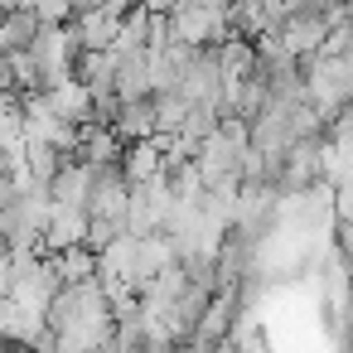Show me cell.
<instances>
[{
  "instance_id": "obj_1",
  "label": "cell",
  "mask_w": 353,
  "mask_h": 353,
  "mask_svg": "<svg viewBox=\"0 0 353 353\" xmlns=\"http://www.w3.org/2000/svg\"><path fill=\"white\" fill-rule=\"evenodd\" d=\"M170 34L184 49H218L232 39V10L208 0V6H170Z\"/></svg>"
},
{
  "instance_id": "obj_5",
  "label": "cell",
  "mask_w": 353,
  "mask_h": 353,
  "mask_svg": "<svg viewBox=\"0 0 353 353\" xmlns=\"http://www.w3.org/2000/svg\"><path fill=\"white\" fill-rule=\"evenodd\" d=\"M174 353H199V348H189V343H184V348H174Z\"/></svg>"
},
{
  "instance_id": "obj_4",
  "label": "cell",
  "mask_w": 353,
  "mask_h": 353,
  "mask_svg": "<svg viewBox=\"0 0 353 353\" xmlns=\"http://www.w3.org/2000/svg\"><path fill=\"white\" fill-rule=\"evenodd\" d=\"M121 174H126L131 189L165 179V150H160V141H136V145H126V150H121Z\"/></svg>"
},
{
  "instance_id": "obj_2",
  "label": "cell",
  "mask_w": 353,
  "mask_h": 353,
  "mask_svg": "<svg viewBox=\"0 0 353 353\" xmlns=\"http://www.w3.org/2000/svg\"><path fill=\"white\" fill-rule=\"evenodd\" d=\"M88 199H92V170L83 160H68L54 184H49V203L54 208H73V213H88Z\"/></svg>"
},
{
  "instance_id": "obj_6",
  "label": "cell",
  "mask_w": 353,
  "mask_h": 353,
  "mask_svg": "<svg viewBox=\"0 0 353 353\" xmlns=\"http://www.w3.org/2000/svg\"><path fill=\"white\" fill-rule=\"evenodd\" d=\"M10 353H34V348H10Z\"/></svg>"
},
{
  "instance_id": "obj_3",
  "label": "cell",
  "mask_w": 353,
  "mask_h": 353,
  "mask_svg": "<svg viewBox=\"0 0 353 353\" xmlns=\"http://www.w3.org/2000/svg\"><path fill=\"white\" fill-rule=\"evenodd\" d=\"M49 329H44V314H30L25 305H15V300H0V343H15V348H34L39 339H44Z\"/></svg>"
}]
</instances>
